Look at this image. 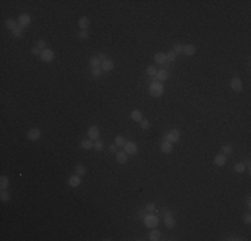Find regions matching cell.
Instances as JSON below:
<instances>
[{"label":"cell","instance_id":"cell-1","mask_svg":"<svg viewBox=\"0 0 251 241\" xmlns=\"http://www.w3.org/2000/svg\"><path fill=\"white\" fill-rule=\"evenodd\" d=\"M163 91H164V87L160 82H154L150 85V94L155 98H159V97L163 95Z\"/></svg>","mask_w":251,"mask_h":241},{"label":"cell","instance_id":"cell-2","mask_svg":"<svg viewBox=\"0 0 251 241\" xmlns=\"http://www.w3.org/2000/svg\"><path fill=\"white\" fill-rule=\"evenodd\" d=\"M53 58H55V54H53L52 50H50V48H45V50L42 51L40 59L43 60V62H52Z\"/></svg>","mask_w":251,"mask_h":241},{"label":"cell","instance_id":"cell-3","mask_svg":"<svg viewBox=\"0 0 251 241\" xmlns=\"http://www.w3.org/2000/svg\"><path fill=\"white\" fill-rule=\"evenodd\" d=\"M159 220L158 217L152 216V214H148V216H144V224L148 226V228H155L156 225H158Z\"/></svg>","mask_w":251,"mask_h":241},{"label":"cell","instance_id":"cell-4","mask_svg":"<svg viewBox=\"0 0 251 241\" xmlns=\"http://www.w3.org/2000/svg\"><path fill=\"white\" fill-rule=\"evenodd\" d=\"M179 137H180V131L176 130V129H174V130L168 131V134L166 135V141L168 142H176V141H179Z\"/></svg>","mask_w":251,"mask_h":241},{"label":"cell","instance_id":"cell-5","mask_svg":"<svg viewBox=\"0 0 251 241\" xmlns=\"http://www.w3.org/2000/svg\"><path fill=\"white\" fill-rule=\"evenodd\" d=\"M230 86H231V88H232L235 93H241L242 88H243V83H242V80L239 78H234L230 82Z\"/></svg>","mask_w":251,"mask_h":241},{"label":"cell","instance_id":"cell-6","mask_svg":"<svg viewBox=\"0 0 251 241\" xmlns=\"http://www.w3.org/2000/svg\"><path fill=\"white\" fill-rule=\"evenodd\" d=\"M19 27L22 28H27L28 25L31 24V18L30 15H27V13H23V15L19 16Z\"/></svg>","mask_w":251,"mask_h":241},{"label":"cell","instance_id":"cell-7","mask_svg":"<svg viewBox=\"0 0 251 241\" xmlns=\"http://www.w3.org/2000/svg\"><path fill=\"white\" fill-rule=\"evenodd\" d=\"M40 135H42V131L39 130V129H31L27 133V137L30 141H38L40 138Z\"/></svg>","mask_w":251,"mask_h":241},{"label":"cell","instance_id":"cell-8","mask_svg":"<svg viewBox=\"0 0 251 241\" xmlns=\"http://www.w3.org/2000/svg\"><path fill=\"white\" fill-rule=\"evenodd\" d=\"M124 151L127 154H136V153H138V146H136L134 142H126Z\"/></svg>","mask_w":251,"mask_h":241},{"label":"cell","instance_id":"cell-9","mask_svg":"<svg viewBox=\"0 0 251 241\" xmlns=\"http://www.w3.org/2000/svg\"><path fill=\"white\" fill-rule=\"evenodd\" d=\"M164 224H166V226H167L168 229H172L174 226H175L176 221H175V219H174L172 216H171V213H170V212L164 214Z\"/></svg>","mask_w":251,"mask_h":241},{"label":"cell","instance_id":"cell-10","mask_svg":"<svg viewBox=\"0 0 251 241\" xmlns=\"http://www.w3.org/2000/svg\"><path fill=\"white\" fill-rule=\"evenodd\" d=\"M99 129L96 127V126H91L90 129H88V137H90V139L92 141H98L99 139Z\"/></svg>","mask_w":251,"mask_h":241},{"label":"cell","instance_id":"cell-11","mask_svg":"<svg viewBox=\"0 0 251 241\" xmlns=\"http://www.w3.org/2000/svg\"><path fill=\"white\" fill-rule=\"evenodd\" d=\"M100 68L104 71V73H108V71H111L114 68V62L111 59H105L100 63Z\"/></svg>","mask_w":251,"mask_h":241},{"label":"cell","instance_id":"cell-12","mask_svg":"<svg viewBox=\"0 0 251 241\" xmlns=\"http://www.w3.org/2000/svg\"><path fill=\"white\" fill-rule=\"evenodd\" d=\"M160 149H162V151H163L164 154H170L171 151H172V143L164 139L163 142H162V145H160Z\"/></svg>","mask_w":251,"mask_h":241},{"label":"cell","instance_id":"cell-13","mask_svg":"<svg viewBox=\"0 0 251 241\" xmlns=\"http://www.w3.org/2000/svg\"><path fill=\"white\" fill-rule=\"evenodd\" d=\"M80 182H82V178H80V176H78V174H76V176H71L70 180H68V183H70V186H72V188L79 186Z\"/></svg>","mask_w":251,"mask_h":241},{"label":"cell","instance_id":"cell-14","mask_svg":"<svg viewBox=\"0 0 251 241\" xmlns=\"http://www.w3.org/2000/svg\"><path fill=\"white\" fill-rule=\"evenodd\" d=\"M78 25L80 27V30H82V31H85V30L88 28V25H90V19H88V18H85V16H83V18H80V19H79Z\"/></svg>","mask_w":251,"mask_h":241},{"label":"cell","instance_id":"cell-15","mask_svg":"<svg viewBox=\"0 0 251 241\" xmlns=\"http://www.w3.org/2000/svg\"><path fill=\"white\" fill-rule=\"evenodd\" d=\"M128 159V154L126 151H116V161L119 163H126Z\"/></svg>","mask_w":251,"mask_h":241},{"label":"cell","instance_id":"cell-16","mask_svg":"<svg viewBox=\"0 0 251 241\" xmlns=\"http://www.w3.org/2000/svg\"><path fill=\"white\" fill-rule=\"evenodd\" d=\"M214 162H215L216 166L226 165V156H224V154H218V156H215V158H214Z\"/></svg>","mask_w":251,"mask_h":241},{"label":"cell","instance_id":"cell-17","mask_svg":"<svg viewBox=\"0 0 251 241\" xmlns=\"http://www.w3.org/2000/svg\"><path fill=\"white\" fill-rule=\"evenodd\" d=\"M155 62L158 63V64H164V63L167 62V58H166V54L163 52H156L155 54Z\"/></svg>","mask_w":251,"mask_h":241},{"label":"cell","instance_id":"cell-18","mask_svg":"<svg viewBox=\"0 0 251 241\" xmlns=\"http://www.w3.org/2000/svg\"><path fill=\"white\" fill-rule=\"evenodd\" d=\"M183 52L186 54L187 56H192L194 54H195V46H192V44L183 46Z\"/></svg>","mask_w":251,"mask_h":241},{"label":"cell","instance_id":"cell-19","mask_svg":"<svg viewBox=\"0 0 251 241\" xmlns=\"http://www.w3.org/2000/svg\"><path fill=\"white\" fill-rule=\"evenodd\" d=\"M131 119L135 120V122H140L143 119V115H142V113L139 110H132L131 111Z\"/></svg>","mask_w":251,"mask_h":241},{"label":"cell","instance_id":"cell-20","mask_svg":"<svg viewBox=\"0 0 251 241\" xmlns=\"http://www.w3.org/2000/svg\"><path fill=\"white\" fill-rule=\"evenodd\" d=\"M156 78H158L159 82H163V80H167L168 79V71L166 70H160V71H158L156 73Z\"/></svg>","mask_w":251,"mask_h":241},{"label":"cell","instance_id":"cell-21","mask_svg":"<svg viewBox=\"0 0 251 241\" xmlns=\"http://www.w3.org/2000/svg\"><path fill=\"white\" fill-rule=\"evenodd\" d=\"M148 240H151V241H158V240H160V232L156 231V229L151 231L150 234H148Z\"/></svg>","mask_w":251,"mask_h":241},{"label":"cell","instance_id":"cell-22","mask_svg":"<svg viewBox=\"0 0 251 241\" xmlns=\"http://www.w3.org/2000/svg\"><path fill=\"white\" fill-rule=\"evenodd\" d=\"M18 24H19V23L16 22V20H13V19H8L7 22H5V27H7L8 30H12V31L15 30V28L19 27Z\"/></svg>","mask_w":251,"mask_h":241},{"label":"cell","instance_id":"cell-23","mask_svg":"<svg viewBox=\"0 0 251 241\" xmlns=\"http://www.w3.org/2000/svg\"><path fill=\"white\" fill-rule=\"evenodd\" d=\"M88 63H90V66L92 68H96V67H100V59L98 58V56H92V58H90L88 60Z\"/></svg>","mask_w":251,"mask_h":241},{"label":"cell","instance_id":"cell-24","mask_svg":"<svg viewBox=\"0 0 251 241\" xmlns=\"http://www.w3.org/2000/svg\"><path fill=\"white\" fill-rule=\"evenodd\" d=\"M94 143H95V142H94L92 139H85V141L82 142V147L85 149V150H90V149L94 147Z\"/></svg>","mask_w":251,"mask_h":241},{"label":"cell","instance_id":"cell-25","mask_svg":"<svg viewBox=\"0 0 251 241\" xmlns=\"http://www.w3.org/2000/svg\"><path fill=\"white\" fill-rule=\"evenodd\" d=\"M8 185H10V181H8L7 177H0V188H1V190H5V189L8 188Z\"/></svg>","mask_w":251,"mask_h":241},{"label":"cell","instance_id":"cell-26","mask_svg":"<svg viewBox=\"0 0 251 241\" xmlns=\"http://www.w3.org/2000/svg\"><path fill=\"white\" fill-rule=\"evenodd\" d=\"M235 171L236 173H243L244 170H246V165H244L243 162H238V163H235Z\"/></svg>","mask_w":251,"mask_h":241},{"label":"cell","instance_id":"cell-27","mask_svg":"<svg viewBox=\"0 0 251 241\" xmlns=\"http://www.w3.org/2000/svg\"><path fill=\"white\" fill-rule=\"evenodd\" d=\"M115 145L116 146H124L126 145V138L123 135H116L115 137Z\"/></svg>","mask_w":251,"mask_h":241},{"label":"cell","instance_id":"cell-28","mask_svg":"<svg viewBox=\"0 0 251 241\" xmlns=\"http://www.w3.org/2000/svg\"><path fill=\"white\" fill-rule=\"evenodd\" d=\"M75 171H76V174H78V176L82 177V176H84V174H85V168H84L83 165H78L75 168Z\"/></svg>","mask_w":251,"mask_h":241},{"label":"cell","instance_id":"cell-29","mask_svg":"<svg viewBox=\"0 0 251 241\" xmlns=\"http://www.w3.org/2000/svg\"><path fill=\"white\" fill-rule=\"evenodd\" d=\"M174 52L176 54V55H179L180 52H183V44H180V43H176L175 46H174Z\"/></svg>","mask_w":251,"mask_h":241},{"label":"cell","instance_id":"cell-30","mask_svg":"<svg viewBox=\"0 0 251 241\" xmlns=\"http://www.w3.org/2000/svg\"><path fill=\"white\" fill-rule=\"evenodd\" d=\"M12 35L15 36V38H22V36H23V28L22 27L15 28V30L12 31Z\"/></svg>","mask_w":251,"mask_h":241},{"label":"cell","instance_id":"cell-31","mask_svg":"<svg viewBox=\"0 0 251 241\" xmlns=\"http://www.w3.org/2000/svg\"><path fill=\"white\" fill-rule=\"evenodd\" d=\"M0 200H1L3 202H7V201H10V194H8V192L1 190V193H0Z\"/></svg>","mask_w":251,"mask_h":241},{"label":"cell","instance_id":"cell-32","mask_svg":"<svg viewBox=\"0 0 251 241\" xmlns=\"http://www.w3.org/2000/svg\"><path fill=\"white\" fill-rule=\"evenodd\" d=\"M166 58L168 62H174V60L176 59V54L174 52V51H168V52L166 54Z\"/></svg>","mask_w":251,"mask_h":241},{"label":"cell","instance_id":"cell-33","mask_svg":"<svg viewBox=\"0 0 251 241\" xmlns=\"http://www.w3.org/2000/svg\"><path fill=\"white\" fill-rule=\"evenodd\" d=\"M104 147V145H103V142H102V141H95V143H94V149H95V150H98V151H100Z\"/></svg>","mask_w":251,"mask_h":241},{"label":"cell","instance_id":"cell-34","mask_svg":"<svg viewBox=\"0 0 251 241\" xmlns=\"http://www.w3.org/2000/svg\"><path fill=\"white\" fill-rule=\"evenodd\" d=\"M156 73H158V71H156V68L154 67V66H148V67H147V74H148V75L155 76Z\"/></svg>","mask_w":251,"mask_h":241},{"label":"cell","instance_id":"cell-35","mask_svg":"<svg viewBox=\"0 0 251 241\" xmlns=\"http://www.w3.org/2000/svg\"><path fill=\"white\" fill-rule=\"evenodd\" d=\"M140 127H142V129H144V130L150 129V120H147V119H142V120H140Z\"/></svg>","mask_w":251,"mask_h":241},{"label":"cell","instance_id":"cell-36","mask_svg":"<svg viewBox=\"0 0 251 241\" xmlns=\"http://www.w3.org/2000/svg\"><path fill=\"white\" fill-rule=\"evenodd\" d=\"M222 153L223 154H231L232 153V147L229 146V145H224L223 147H222Z\"/></svg>","mask_w":251,"mask_h":241},{"label":"cell","instance_id":"cell-37","mask_svg":"<svg viewBox=\"0 0 251 241\" xmlns=\"http://www.w3.org/2000/svg\"><path fill=\"white\" fill-rule=\"evenodd\" d=\"M102 73H103V70H102L100 67H96V68H92V75L94 76H100Z\"/></svg>","mask_w":251,"mask_h":241},{"label":"cell","instance_id":"cell-38","mask_svg":"<svg viewBox=\"0 0 251 241\" xmlns=\"http://www.w3.org/2000/svg\"><path fill=\"white\" fill-rule=\"evenodd\" d=\"M78 36H79V39H87V38H88L87 30H85V31H80V32L78 34Z\"/></svg>","mask_w":251,"mask_h":241},{"label":"cell","instance_id":"cell-39","mask_svg":"<svg viewBox=\"0 0 251 241\" xmlns=\"http://www.w3.org/2000/svg\"><path fill=\"white\" fill-rule=\"evenodd\" d=\"M31 52H32L33 55H39V56L42 55V52H40V48H39L38 46H36V47H33L32 50H31Z\"/></svg>","mask_w":251,"mask_h":241},{"label":"cell","instance_id":"cell-40","mask_svg":"<svg viewBox=\"0 0 251 241\" xmlns=\"http://www.w3.org/2000/svg\"><path fill=\"white\" fill-rule=\"evenodd\" d=\"M243 221H244L246 224H250V222H251V216H250V213L244 214V216H243Z\"/></svg>","mask_w":251,"mask_h":241},{"label":"cell","instance_id":"cell-41","mask_svg":"<svg viewBox=\"0 0 251 241\" xmlns=\"http://www.w3.org/2000/svg\"><path fill=\"white\" fill-rule=\"evenodd\" d=\"M36 46H38L39 48H43V47H44V46H45V42H44V40H43V39H40V40H38V43H36Z\"/></svg>","mask_w":251,"mask_h":241},{"label":"cell","instance_id":"cell-42","mask_svg":"<svg viewBox=\"0 0 251 241\" xmlns=\"http://www.w3.org/2000/svg\"><path fill=\"white\" fill-rule=\"evenodd\" d=\"M146 209L148 212H154L155 210V205H154V204H148V205L146 206Z\"/></svg>","mask_w":251,"mask_h":241},{"label":"cell","instance_id":"cell-43","mask_svg":"<svg viewBox=\"0 0 251 241\" xmlns=\"http://www.w3.org/2000/svg\"><path fill=\"white\" fill-rule=\"evenodd\" d=\"M98 58L100 59V62H103V60L107 59V55H105V54H99V56H98Z\"/></svg>","mask_w":251,"mask_h":241},{"label":"cell","instance_id":"cell-44","mask_svg":"<svg viewBox=\"0 0 251 241\" xmlns=\"http://www.w3.org/2000/svg\"><path fill=\"white\" fill-rule=\"evenodd\" d=\"M116 147H118L116 145H111V146H110V151H112V153L115 151V153H116Z\"/></svg>","mask_w":251,"mask_h":241},{"label":"cell","instance_id":"cell-45","mask_svg":"<svg viewBox=\"0 0 251 241\" xmlns=\"http://www.w3.org/2000/svg\"><path fill=\"white\" fill-rule=\"evenodd\" d=\"M227 240H239L238 237H230V239H227Z\"/></svg>","mask_w":251,"mask_h":241}]
</instances>
